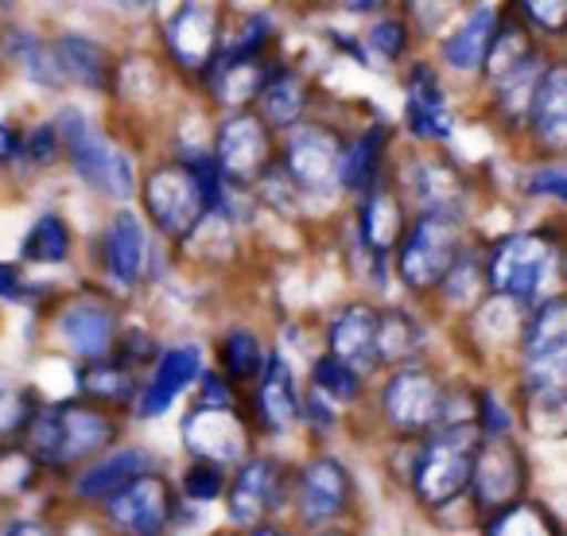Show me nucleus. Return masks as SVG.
I'll use <instances>...</instances> for the list:
<instances>
[{
    "label": "nucleus",
    "instance_id": "obj_40",
    "mask_svg": "<svg viewBox=\"0 0 567 536\" xmlns=\"http://www.w3.org/2000/svg\"><path fill=\"white\" fill-rule=\"evenodd\" d=\"M187 494L195 502H210V497L221 494V474L214 466H190L187 474Z\"/></svg>",
    "mask_w": 567,
    "mask_h": 536
},
{
    "label": "nucleus",
    "instance_id": "obj_47",
    "mask_svg": "<svg viewBox=\"0 0 567 536\" xmlns=\"http://www.w3.org/2000/svg\"><path fill=\"white\" fill-rule=\"evenodd\" d=\"M9 536H48V533L40 525H32V520H20V525L9 528Z\"/></svg>",
    "mask_w": 567,
    "mask_h": 536
},
{
    "label": "nucleus",
    "instance_id": "obj_29",
    "mask_svg": "<svg viewBox=\"0 0 567 536\" xmlns=\"http://www.w3.org/2000/svg\"><path fill=\"white\" fill-rule=\"evenodd\" d=\"M486 536H559V520L540 502H517L497 513Z\"/></svg>",
    "mask_w": 567,
    "mask_h": 536
},
{
    "label": "nucleus",
    "instance_id": "obj_26",
    "mask_svg": "<svg viewBox=\"0 0 567 536\" xmlns=\"http://www.w3.org/2000/svg\"><path fill=\"white\" fill-rule=\"evenodd\" d=\"M303 105H308V86L296 74H268V82L260 86V110L272 125H296Z\"/></svg>",
    "mask_w": 567,
    "mask_h": 536
},
{
    "label": "nucleus",
    "instance_id": "obj_33",
    "mask_svg": "<svg viewBox=\"0 0 567 536\" xmlns=\"http://www.w3.org/2000/svg\"><path fill=\"white\" fill-rule=\"evenodd\" d=\"M416 327H412L409 316L401 311H389V316H378V362H401V358L416 354Z\"/></svg>",
    "mask_w": 567,
    "mask_h": 536
},
{
    "label": "nucleus",
    "instance_id": "obj_19",
    "mask_svg": "<svg viewBox=\"0 0 567 536\" xmlns=\"http://www.w3.org/2000/svg\"><path fill=\"white\" fill-rule=\"evenodd\" d=\"M533 110V128L536 141L544 148H564L567 141V71L564 66H551L544 74V82H536V94L528 102Z\"/></svg>",
    "mask_w": 567,
    "mask_h": 536
},
{
    "label": "nucleus",
    "instance_id": "obj_12",
    "mask_svg": "<svg viewBox=\"0 0 567 536\" xmlns=\"http://www.w3.org/2000/svg\"><path fill=\"white\" fill-rule=\"evenodd\" d=\"M183 435H187V447L210 463H234L245 451V424L229 404H218V409L198 404L183 424Z\"/></svg>",
    "mask_w": 567,
    "mask_h": 536
},
{
    "label": "nucleus",
    "instance_id": "obj_28",
    "mask_svg": "<svg viewBox=\"0 0 567 536\" xmlns=\"http://www.w3.org/2000/svg\"><path fill=\"white\" fill-rule=\"evenodd\" d=\"M416 195L424 206H432L427 214H451V206L463 195V179L455 167L440 164V159H424L416 167Z\"/></svg>",
    "mask_w": 567,
    "mask_h": 536
},
{
    "label": "nucleus",
    "instance_id": "obj_39",
    "mask_svg": "<svg viewBox=\"0 0 567 536\" xmlns=\"http://www.w3.org/2000/svg\"><path fill=\"white\" fill-rule=\"evenodd\" d=\"M86 389L102 396V401H121V396H128L133 381H128V373L117 370V365H102V370L86 373Z\"/></svg>",
    "mask_w": 567,
    "mask_h": 536
},
{
    "label": "nucleus",
    "instance_id": "obj_43",
    "mask_svg": "<svg viewBox=\"0 0 567 536\" xmlns=\"http://www.w3.org/2000/svg\"><path fill=\"white\" fill-rule=\"evenodd\" d=\"M528 190H533V195H551V198H559V195H564V172H559L556 164H551V167H540V172H536L533 179H528Z\"/></svg>",
    "mask_w": 567,
    "mask_h": 536
},
{
    "label": "nucleus",
    "instance_id": "obj_15",
    "mask_svg": "<svg viewBox=\"0 0 567 536\" xmlns=\"http://www.w3.org/2000/svg\"><path fill=\"white\" fill-rule=\"evenodd\" d=\"M167 48L187 71H203L210 63L214 48H218V20L214 9L206 4H183L172 20H167Z\"/></svg>",
    "mask_w": 567,
    "mask_h": 536
},
{
    "label": "nucleus",
    "instance_id": "obj_2",
    "mask_svg": "<svg viewBox=\"0 0 567 536\" xmlns=\"http://www.w3.org/2000/svg\"><path fill=\"white\" fill-rule=\"evenodd\" d=\"M478 432L474 424H447L424 447L416 466V494L424 505H447L471 482V466L478 455Z\"/></svg>",
    "mask_w": 567,
    "mask_h": 536
},
{
    "label": "nucleus",
    "instance_id": "obj_21",
    "mask_svg": "<svg viewBox=\"0 0 567 536\" xmlns=\"http://www.w3.org/2000/svg\"><path fill=\"white\" fill-rule=\"evenodd\" d=\"M144 257H148V241H144V226L133 214H117L105 234V260L110 272L121 285H136L144 272Z\"/></svg>",
    "mask_w": 567,
    "mask_h": 536
},
{
    "label": "nucleus",
    "instance_id": "obj_23",
    "mask_svg": "<svg viewBox=\"0 0 567 536\" xmlns=\"http://www.w3.org/2000/svg\"><path fill=\"white\" fill-rule=\"evenodd\" d=\"M257 404H260V420L268 427H292L296 416H300V404H296V389H292V373L280 358H272L260 378L257 389Z\"/></svg>",
    "mask_w": 567,
    "mask_h": 536
},
{
    "label": "nucleus",
    "instance_id": "obj_22",
    "mask_svg": "<svg viewBox=\"0 0 567 536\" xmlns=\"http://www.w3.org/2000/svg\"><path fill=\"white\" fill-rule=\"evenodd\" d=\"M63 334L79 354L86 358H102L113 342V316L102 303H74L63 316Z\"/></svg>",
    "mask_w": 567,
    "mask_h": 536
},
{
    "label": "nucleus",
    "instance_id": "obj_30",
    "mask_svg": "<svg viewBox=\"0 0 567 536\" xmlns=\"http://www.w3.org/2000/svg\"><path fill=\"white\" fill-rule=\"evenodd\" d=\"M268 82V71H260L257 59H226L218 74H214V94L221 105H241L257 94Z\"/></svg>",
    "mask_w": 567,
    "mask_h": 536
},
{
    "label": "nucleus",
    "instance_id": "obj_38",
    "mask_svg": "<svg viewBox=\"0 0 567 536\" xmlns=\"http://www.w3.org/2000/svg\"><path fill=\"white\" fill-rule=\"evenodd\" d=\"M358 373L347 370L342 362H334V358H323V362L316 365V393H331L339 396V401H350V396H358Z\"/></svg>",
    "mask_w": 567,
    "mask_h": 536
},
{
    "label": "nucleus",
    "instance_id": "obj_4",
    "mask_svg": "<svg viewBox=\"0 0 567 536\" xmlns=\"http://www.w3.org/2000/svg\"><path fill=\"white\" fill-rule=\"evenodd\" d=\"M63 141L71 148V159L79 167V175L90 183V187L105 190L113 198H128L136 187V175H133V159L125 152H117L102 133L90 128V121L82 117L79 110H66L63 113Z\"/></svg>",
    "mask_w": 567,
    "mask_h": 536
},
{
    "label": "nucleus",
    "instance_id": "obj_3",
    "mask_svg": "<svg viewBox=\"0 0 567 536\" xmlns=\"http://www.w3.org/2000/svg\"><path fill=\"white\" fill-rule=\"evenodd\" d=\"M567 370V308L564 300H548L533 316L525 331V378L536 401L559 404Z\"/></svg>",
    "mask_w": 567,
    "mask_h": 536
},
{
    "label": "nucleus",
    "instance_id": "obj_35",
    "mask_svg": "<svg viewBox=\"0 0 567 536\" xmlns=\"http://www.w3.org/2000/svg\"><path fill=\"white\" fill-rule=\"evenodd\" d=\"M525 59H533V48L525 43V32H520L517 24H509V28H502V32H494V40H489V51H486L482 63L489 66L494 79H505V74L517 71Z\"/></svg>",
    "mask_w": 567,
    "mask_h": 536
},
{
    "label": "nucleus",
    "instance_id": "obj_45",
    "mask_svg": "<svg viewBox=\"0 0 567 536\" xmlns=\"http://www.w3.org/2000/svg\"><path fill=\"white\" fill-rule=\"evenodd\" d=\"M0 300H24V285L9 265H0Z\"/></svg>",
    "mask_w": 567,
    "mask_h": 536
},
{
    "label": "nucleus",
    "instance_id": "obj_24",
    "mask_svg": "<svg viewBox=\"0 0 567 536\" xmlns=\"http://www.w3.org/2000/svg\"><path fill=\"white\" fill-rule=\"evenodd\" d=\"M148 466V455L144 451H121V455H113V458H105V463H97L94 471H86L79 478V494L82 497H113L121 486H128L133 478H141V474H148L144 471Z\"/></svg>",
    "mask_w": 567,
    "mask_h": 536
},
{
    "label": "nucleus",
    "instance_id": "obj_44",
    "mask_svg": "<svg viewBox=\"0 0 567 536\" xmlns=\"http://www.w3.org/2000/svg\"><path fill=\"white\" fill-rule=\"evenodd\" d=\"M525 12L533 24L548 28V32H559V28H564V17H567L564 4H525Z\"/></svg>",
    "mask_w": 567,
    "mask_h": 536
},
{
    "label": "nucleus",
    "instance_id": "obj_14",
    "mask_svg": "<svg viewBox=\"0 0 567 536\" xmlns=\"http://www.w3.org/2000/svg\"><path fill=\"white\" fill-rule=\"evenodd\" d=\"M280 463H272V458H252V463H245L241 471H237L234 486H229V517L237 520V525H252V520H260L265 513L276 509V502H280Z\"/></svg>",
    "mask_w": 567,
    "mask_h": 536
},
{
    "label": "nucleus",
    "instance_id": "obj_16",
    "mask_svg": "<svg viewBox=\"0 0 567 536\" xmlns=\"http://www.w3.org/2000/svg\"><path fill=\"white\" fill-rule=\"evenodd\" d=\"M350 502V478L342 463L334 458H316L300 478V505L308 525H327L334 520Z\"/></svg>",
    "mask_w": 567,
    "mask_h": 536
},
{
    "label": "nucleus",
    "instance_id": "obj_32",
    "mask_svg": "<svg viewBox=\"0 0 567 536\" xmlns=\"http://www.w3.org/2000/svg\"><path fill=\"white\" fill-rule=\"evenodd\" d=\"M66 252H71V234H66L63 218H55V214L35 218V226L24 237V257L35 265H59V260H66Z\"/></svg>",
    "mask_w": 567,
    "mask_h": 536
},
{
    "label": "nucleus",
    "instance_id": "obj_9",
    "mask_svg": "<svg viewBox=\"0 0 567 536\" xmlns=\"http://www.w3.org/2000/svg\"><path fill=\"white\" fill-rule=\"evenodd\" d=\"M471 482H474V497L486 509H505V502H513L517 489L525 486V458H520V451L505 435H494V440L478 443Z\"/></svg>",
    "mask_w": 567,
    "mask_h": 536
},
{
    "label": "nucleus",
    "instance_id": "obj_36",
    "mask_svg": "<svg viewBox=\"0 0 567 536\" xmlns=\"http://www.w3.org/2000/svg\"><path fill=\"white\" fill-rule=\"evenodd\" d=\"M221 362H226L229 378L237 381H249L260 373V365H265V350H260L257 334L249 331H234L226 339V347H221Z\"/></svg>",
    "mask_w": 567,
    "mask_h": 536
},
{
    "label": "nucleus",
    "instance_id": "obj_42",
    "mask_svg": "<svg viewBox=\"0 0 567 536\" xmlns=\"http://www.w3.org/2000/svg\"><path fill=\"white\" fill-rule=\"evenodd\" d=\"M24 152H28V159H32V164H51V156H55V128H51V125L35 128Z\"/></svg>",
    "mask_w": 567,
    "mask_h": 536
},
{
    "label": "nucleus",
    "instance_id": "obj_48",
    "mask_svg": "<svg viewBox=\"0 0 567 536\" xmlns=\"http://www.w3.org/2000/svg\"><path fill=\"white\" fill-rule=\"evenodd\" d=\"M252 536H284V533H276V528H257Z\"/></svg>",
    "mask_w": 567,
    "mask_h": 536
},
{
    "label": "nucleus",
    "instance_id": "obj_17",
    "mask_svg": "<svg viewBox=\"0 0 567 536\" xmlns=\"http://www.w3.org/2000/svg\"><path fill=\"white\" fill-rule=\"evenodd\" d=\"M331 358L347 370H370L378 365V311L354 303L331 327Z\"/></svg>",
    "mask_w": 567,
    "mask_h": 536
},
{
    "label": "nucleus",
    "instance_id": "obj_34",
    "mask_svg": "<svg viewBox=\"0 0 567 536\" xmlns=\"http://www.w3.org/2000/svg\"><path fill=\"white\" fill-rule=\"evenodd\" d=\"M59 59H63L66 74H74L86 86H102L105 82V55L90 40H82V35H66L59 43Z\"/></svg>",
    "mask_w": 567,
    "mask_h": 536
},
{
    "label": "nucleus",
    "instance_id": "obj_13",
    "mask_svg": "<svg viewBox=\"0 0 567 536\" xmlns=\"http://www.w3.org/2000/svg\"><path fill=\"white\" fill-rule=\"evenodd\" d=\"M339 159H342V144L334 133H327V128H296L292 141H288L284 164H288V172H292L303 187L323 190V187H331L334 175H339Z\"/></svg>",
    "mask_w": 567,
    "mask_h": 536
},
{
    "label": "nucleus",
    "instance_id": "obj_41",
    "mask_svg": "<svg viewBox=\"0 0 567 536\" xmlns=\"http://www.w3.org/2000/svg\"><path fill=\"white\" fill-rule=\"evenodd\" d=\"M373 51H381L385 59H396L404 51V24L385 20V24L373 28Z\"/></svg>",
    "mask_w": 567,
    "mask_h": 536
},
{
    "label": "nucleus",
    "instance_id": "obj_1",
    "mask_svg": "<svg viewBox=\"0 0 567 536\" xmlns=\"http://www.w3.org/2000/svg\"><path fill=\"white\" fill-rule=\"evenodd\" d=\"M113 435H117L113 420L97 409H86V404H59L48 412H32V420H28L32 455L51 466L79 463V458L102 451Z\"/></svg>",
    "mask_w": 567,
    "mask_h": 536
},
{
    "label": "nucleus",
    "instance_id": "obj_11",
    "mask_svg": "<svg viewBox=\"0 0 567 536\" xmlns=\"http://www.w3.org/2000/svg\"><path fill=\"white\" fill-rule=\"evenodd\" d=\"M268 164V128L252 113H237L221 125L218 136V175H229L237 183H249Z\"/></svg>",
    "mask_w": 567,
    "mask_h": 536
},
{
    "label": "nucleus",
    "instance_id": "obj_6",
    "mask_svg": "<svg viewBox=\"0 0 567 536\" xmlns=\"http://www.w3.org/2000/svg\"><path fill=\"white\" fill-rule=\"evenodd\" d=\"M144 203H148V214L156 218V226L167 229V234H187V229H195L206 210V198H203V190H198L187 164L156 167V172L148 175V183H144Z\"/></svg>",
    "mask_w": 567,
    "mask_h": 536
},
{
    "label": "nucleus",
    "instance_id": "obj_46",
    "mask_svg": "<svg viewBox=\"0 0 567 536\" xmlns=\"http://www.w3.org/2000/svg\"><path fill=\"white\" fill-rule=\"evenodd\" d=\"M17 148H20L17 128H12V125H0V164H4L9 156H17Z\"/></svg>",
    "mask_w": 567,
    "mask_h": 536
},
{
    "label": "nucleus",
    "instance_id": "obj_20",
    "mask_svg": "<svg viewBox=\"0 0 567 536\" xmlns=\"http://www.w3.org/2000/svg\"><path fill=\"white\" fill-rule=\"evenodd\" d=\"M195 373H198V350L195 347L167 350V354L159 358L156 373H152L148 389H144V396H141V416H159V412H164L167 404H172L175 396L195 381Z\"/></svg>",
    "mask_w": 567,
    "mask_h": 536
},
{
    "label": "nucleus",
    "instance_id": "obj_37",
    "mask_svg": "<svg viewBox=\"0 0 567 536\" xmlns=\"http://www.w3.org/2000/svg\"><path fill=\"white\" fill-rule=\"evenodd\" d=\"M28 420H32V393L20 389L17 381L0 378V440L28 427Z\"/></svg>",
    "mask_w": 567,
    "mask_h": 536
},
{
    "label": "nucleus",
    "instance_id": "obj_31",
    "mask_svg": "<svg viewBox=\"0 0 567 536\" xmlns=\"http://www.w3.org/2000/svg\"><path fill=\"white\" fill-rule=\"evenodd\" d=\"M362 234L365 241L373 245V252H381L385 257V249L396 241V234H401V206H396L393 190H373V198L365 203V214H362Z\"/></svg>",
    "mask_w": 567,
    "mask_h": 536
},
{
    "label": "nucleus",
    "instance_id": "obj_27",
    "mask_svg": "<svg viewBox=\"0 0 567 536\" xmlns=\"http://www.w3.org/2000/svg\"><path fill=\"white\" fill-rule=\"evenodd\" d=\"M385 133L389 128H370L365 136H358L339 159V179L347 183L350 190H365L378 175L381 164V148H385Z\"/></svg>",
    "mask_w": 567,
    "mask_h": 536
},
{
    "label": "nucleus",
    "instance_id": "obj_18",
    "mask_svg": "<svg viewBox=\"0 0 567 536\" xmlns=\"http://www.w3.org/2000/svg\"><path fill=\"white\" fill-rule=\"evenodd\" d=\"M409 125L424 141H443L451 133L447 97H443L435 71H427V66H416L409 79Z\"/></svg>",
    "mask_w": 567,
    "mask_h": 536
},
{
    "label": "nucleus",
    "instance_id": "obj_25",
    "mask_svg": "<svg viewBox=\"0 0 567 536\" xmlns=\"http://www.w3.org/2000/svg\"><path fill=\"white\" fill-rule=\"evenodd\" d=\"M494 24H497V12L494 9H478L447 43H443V55H447L451 66L458 71H474V66L486 59L489 40H494Z\"/></svg>",
    "mask_w": 567,
    "mask_h": 536
},
{
    "label": "nucleus",
    "instance_id": "obj_10",
    "mask_svg": "<svg viewBox=\"0 0 567 536\" xmlns=\"http://www.w3.org/2000/svg\"><path fill=\"white\" fill-rule=\"evenodd\" d=\"M443 396L440 381L424 370H401L385 385V412L401 432H424L427 424L443 416Z\"/></svg>",
    "mask_w": 567,
    "mask_h": 536
},
{
    "label": "nucleus",
    "instance_id": "obj_5",
    "mask_svg": "<svg viewBox=\"0 0 567 536\" xmlns=\"http://www.w3.org/2000/svg\"><path fill=\"white\" fill-rule=\"evenodd\" d=\"M458 260V226L451 214H424L401 245V277L409 288H435Z\"/></svg>",
    "mask_w": 567,
    "mask_h": 536
},
{
    "label": "nucleus",
    "instance_id": "obj_8",
    "mask_svg": "<svg viewBox=\"0 0 567 536\" xmlns=\"http://www.w3.org/2000/svg\"><path fill=\"white\" fill-rule=\"evenodd\" d=\"M172 517V489L159 474H141L110 497V520L128 536H156Z\"/></svg>",
    "mask_w": 567,
    "mask_h": 536
},
{
    "label": "nucleus",
    "instance_id": "obj_7",
    "mask_svg": "<svg viewBox=\"0 0 567 536\" xmlns=\"http://www.w3.org/2000/svg\"><path fill=\"white\" fill-rule=\"evenodd\" d=\"M548 245L533 234H513L505 241L494 245L489 252V285L505 296H517V300H533L536 288L544 280V268H548Z\"/></svg>",
    "mask_w": 567,
    "mask_h": 536
}]
</instances>
